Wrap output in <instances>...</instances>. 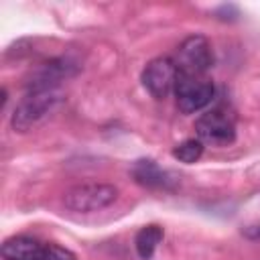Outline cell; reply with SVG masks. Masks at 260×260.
Segmentation results:
<instances>
[{"mask_svg": "<svg viewBox=\"0 0 260 260\" xmlns=\"http://www.w3.org/2000/svg\"><path fill=\"white\" fill-rule=\"evenodd\" d=\"M201 154H203V142L199 138H187V140H183L181 144H177L173 148V156L179 162H185V165H191V162L199 160Z\"/></svg>", "mask_w": 260, "mask_h": 260, "instance_id": "8fae6325", "label": "cell"}, {"mask_svg": "<svg viewBox=\"0 0 260 260\" xmlns=\"http://www.w3.org/2000/svg\"><path fill=\"white\" fill-rule=\"evenodd\" d=\"M118 199V187L110 183H81L65 191L63 205L75 213H93Z\"/></svg>", "mask_w": 260, "mask_h": 260, "instance_id": "3957f363", "label": "cell"}, {"mask_svg": "<svg viewBox=\"0 0 260 260\" xmlns=\"http://www.w3.org/2000/svg\"><path fill=\"white\" fill-rule=\"evenodd\" d=\"M132 177L138 185L148 187V189H167L173 179H169V173L162 171L154 160L150 158H140L132 167Z\"/></svg>", "mask_w": 260, "mask_h": 260, "instance_id": "9c48e42d", "label": "cell"}, {"mask_svg": "<svg viewBox=\"0 0 260 260\" xmlns=\"http://www.w3.org/2000/svg\"><path fill=\"white\" fill-rule=\"evenodd\" d=\"M173 61H175L179 73L201 77L213 65V49H211V43L203 35H191V37H187L179 45L177 57Z\"/></svg>", "mask_w": 260, "mask_h": 260, "instance_id": "5b68a950", "label": "cell"}, {"mask_svg": "<svg viewBox=\"0 0 260 260\" xmlns=\"http://www.w3.org/2000/svg\"><path fill=\"white\" fill-rule=\"evenodd\" d=\"M195 130L203 144L228 146L236 140V118L225 108H213L195 120Z\"/></svg>", "mask_w": 260, "mask_h": 260, "instance_id": "277c9868", "label": "cell"}, {"mask_svg": "<svg viewBox=\"0 0 260 260\" xmlns=\"http://www.w3.org/2000/svg\"><path fill=\"white\" fill-rule=\"evenodd\" d=\"M173 93L177 98V108L183 114H195V112L205 110L211 104L215 95V87L207 79L179 73Z\"/></svg>", "mask_w": 260, "mask_h": 260, "instance_id": "8992f818", "label": "cell"}, {"mask_svg": "<svg viewBox=\"0 0 260 260\" xmlns=\"http://www.w3.org/2000/svg\"><path fill=\"white\" fill-rule=\"evenodd\" d=\"M0 254L4 260H77L71 250L30 236H12L4 240Z\"/></svg>", "mask_w": 260, "mask_h": 260, "instance_id": "7a4b0ae2", "label": "cell"}, {"mask_svg": "<svg viewBox=\"0 0 260 260\" xmlns=\"http://www.w3.org/2000/svg\"><path fill=\"white\" fill-rule=\"evenodd\" d=\"M179 69L171 57H156L142 69V85L154 100H165L175 91Z\"/></svg>", "mask_w": 260, "mask_h": 260, "instance_id": "52a82bcc", "label": "cell"}, {"mask_svg": "<svg viewBox=\"0 0 260 260\" xmlns=\"http://www.w3.org/2000/svg\"><path fill=\"white\" fill-rule=\"evenodd\" d=\"M162 240V228L150 223V225H144L138 230L136 238H134V248H136V254L140 260H150L156 246L160 244Z\"/></svg>", "mask_w": 260, "mask_h": 260, "instance_id": "30bf717a", "label": "cell"}, {"mask_svg": "<svg viewBox=\"0 0 260 260\" xmlns=\"http://www.w3.org/2000/svg\"><path fill=\"white\" fill-rule=\"evenodd\" d=\"M63 93L59 89H39V91H26V95L16 104L10 126L14 132H28L35 126H39L49 114L57 110L61 104Z\"/></svg>", "mask_w": 260, "mask_h": 260, "instance_id": "6da1fadb", "label": "cell"}, {"mask_svg": "<svg viewBox=\"0 0 260 260\" xmlns=\"http://www.w3.org/2000/svg\"><path fill=\"white\" fill-rule=\"evenodd\" d=\"M79 65L69 57H57L43 65H39L30 75L26 77V89L39 91V89H57L61 81L73 77L77 73Z\"/></svg>", "mask_w": 260, "mask_h": 260, "instance_id": "ba28073f", "label": "cell"}]
</instances>
